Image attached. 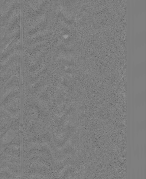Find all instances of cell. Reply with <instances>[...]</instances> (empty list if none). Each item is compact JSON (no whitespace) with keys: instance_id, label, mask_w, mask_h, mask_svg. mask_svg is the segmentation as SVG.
<instances>
[{"instance_id":"7a4b0ae2","label":"cell","mask_w":146,"mask_h":179,"mask_svg":"<svg viewBox=\"0 0 146 179\" xmlns=\"http://www.w3.org/2000/svg\"><path fill=\"white\" fill-rule=\"evenodd\" d=\"M20 178L24 177V136L21 132L20 133Z\"/></svg>"},{"instance_id":"6da1fadb","label":"cell","mask_w":146,"mask_h":179,"mask_svg":"<svg viewBox=\"0 0 146 179\" xmlns=\"http://www.w3.org/2000/svg\"><path fill=\"white\" fill-rule=\"evenodd\" d=\"M15 133L11 129L9 130L6 134L3 137V138L1 140H1V153L10 144L13 139L15 138Z\"/></svg>"}]
</instances>
